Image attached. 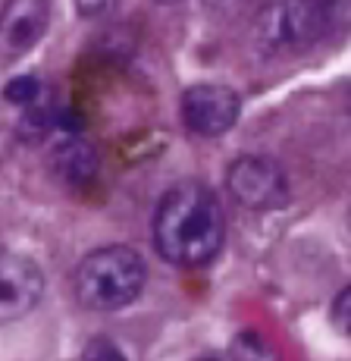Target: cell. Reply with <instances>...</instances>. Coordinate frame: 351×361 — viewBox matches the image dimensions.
<instances>
[{
	"label": "cell",
	"mask_w": 351,
	"mask_h": 361,
	"mask_svg": "<svg viewBox=\"0 0 351 361\" xmlns=\"http://www.w3.org/2000/svg\"><path fill=\"white\" fill-rule=\"evenodd\" d=\"M154 248L176 267H204L223 252L226 217L217 195L201 183H179L154 211Z\"/></svg>",
	"instance_id": "1"
},
{
	"label": "cell",
	"mask_w": 351,
	"mask_h": 361,
	"mask_svg": "<svg viewBox=\"0 0 351 361\" xmlns=\"http://www.w3.org/2000/svg\"><path fill=\"white\" fill-rule=\"evenodd\" d=\"M148 267L132 245H104L75 270V298L88 311H120L141 295Z\"/></svg>",
	"instance_id": "2"
},
{
	"label": "cell",
	"mask_w": 351,
	"mask_h": 361,
	"mask_svg": "<svg viewBox=\"0 0 351 361\" xmlns=\"http://www.w3.org/2000/svg\"><path fill=\"white\" fill-rule=\"evenodd\" d=\"M336 0H276L254 19V44L264 54L307 51L333 29Z\"/></svg>",
	"instance_id": "3"
},
{
	"label": "cell",
	"mask_w": 351,
	"mask_h": 361,
	"mask_svg": "<svg viewBox=\"0 0 351 361\" xmlns=\"http://www.w3.org/2000/svg\"><path fill=\"white\" fill-rule=\"evenodd\" d=\"M226 189L242 207L270 211L286 201V173L273 157L245 154L236 157L226 170Z\"/></svg>",
	"instance_id": "4"
},
{
	"label": "cell",
	"mask_w": 351,
	"mask_h": 361,
	"mask_svg": "<svg viewBox=\"0 0 351 361\" xmlns=\"http://www.w3.org/2000/svg\"><path fill=\"white\" fill-rule=\"evenodd\" d=\"M242 101L232 88L217 82H198L182 92V123L201 138H217L236 126Z\"/></svg>",
	"instance_id": "5"
},
{
	"label": "cell",
	"mask_w": 351,
	"mask_h": 361,
	"mask_svg": "<svg viewBox=\"0 0 351 361\" xmlns=\"http://www.w3.org/2000/svg\"><path fill=\"white\" fill-rule=\"evenodd\" d=\"M51 25V0H6L0 10V69L35 51Z\"/></svg>",
	"instance_id": "6"
},
{
	"label": "cell",
	"mask_w": 351,
	"mask_h": 361,
	"mask_svg": "<svg viewBox=\"0 0 351 361\" xmlns=\"http://www.w3.org/2000/svg\"><path fill=\"white\" fill-rule=\"evenodd\" d=\"M44 295V274L32 258L0 252V327L25 317Z\"/></svg>",
	"instance_id": "7"
},
{
	"label": "cell",
	"mask_w": 351,
	"mask_h": 361,
	"mask_svg": "<svg viewBox=\"0 0 351 361\" xmlns=\"http://www.w3.org/2000/svg\"><path fill=\"white\" fill-rule=\"evenodd\" d=\"M51 166L53 173L60 176V183L72 185V189H82V185H91L94 176H98V151L94 145H88L85 138L79 135H70L53 148L51 154Z\"/></svg>",
	"instance_id": "8"
},
{
	"label": "cell",
	"mask_w": 351,
	"mask_h": 361,
	"mask_svg": "<svg viewBox=\"0 0 351 361\" xmlns=\"http://www.w3.org/2000/svg\"><path fill=\"white\" fill-rule=\"evenodd\" d=\"M4 98L10 104H16L19 110H29V107H35L41 98V82L35 75H19V79H13L10 85L4 88Z\"/></svg>",
	"instance_id": "9"
},
{
	"label": "cell",
	"mask_w": 351,
	"mask_h": 361,
	"mask_svg": "<svg viewBox=\"0 0 351 361\" xmlns=\"http://www.w3.org/2000/svg\"><path fill=\"white\" fill-rule=\"evenodd\" d=\"M236 358L238 361H276L273 349L267 343H260L254 333H245V336L236 343Z\"/></svg>",
	"instance_id": "10"
},
{
	"label": "cell",
	"mask_w": 351,
	"mask_h": 361,
	"mask_svg": "<svg viewBox=\"0 0 351 361\" xmlns=\"http://www.w3.org/2000/svg\"><path fill=\"white\" fill-rule=\"evenodd\" d=\"M82 361H129L126 355H122V349L116 343H110V339L98 336L88 343L85 355H82Z\"/></svg>",
	"instance_id": "11"
},
{
	"label": "cell",
	"mask_w": 351,
	"mask_h": 361,
	"mask_svg": "<svg viewBox=\"0 0 351 361\" xmlns=\"http://www.w3.org/2000/svg\"><path fill=\"white\" fill-rule=\"evenodd\" d=\"M333 321L342 333L351 336V286H345L339 295H336V305H333Z\"/></svg>",
	"instance_id": "12"
},
{
	"label": "cell",
	"mask_w": 351,
	"mask_h": 361,
	"mask_svg": "<svg viewBox=\"0 0 351 361\" xmlns=\"http://www.w3.org/2000/svg\"><path fill=\"white\" fill-rule=\"evenodd\" d=\"M116 4H120V0H75L79 13H82V16H88V19L107 16V13H113V10H116Z\"/></svg>",
	"instance_id": "13"
},
{
	"label": "cell",
	"mask_w": 351,
	"mask_h": 361,
	"mask_svg": "<svg viewBox=\"0 0 351 361\" xmlns=\"http://www.w3.org/2000/svg\"><path fill=\"white\" fill-rule=\"evenodd\" d=\"M348 114H351V85H348Z\"/></svg>",
	"instance_id": "14"
},
{
	"label": "cell",
	"mask_w": 351,
	"mask_h": 361,
	"mask_svg": "<svg viewBox=\"0 0 351 361\" xmlns=\"http://www.w3.org/2000/svg\"><path fill=\"white\" fill-rule=\"evenodd\" d=\"M157 4H179V0H157Z\"/></svg>",
	"instance_id": "15"
},
{
	"label": "cell",
	"mask_w": 351,
	"mask_h": 361,
	"mask_svg": "<svg viewBox=\"0 0 351 361\" xmlns=\"http://www.w3.org/2000/svg\"><path fill=\"white\" fill-rule=\"evenodd\" d=\"M348 226H351V207H348Z\"/></svg>",
	"instance_id": "16"
},
{
	"label": "cell",
	"mask_w": 351,
	"mask_h": 361,
	"mask_svg": "<svg viewBox=\"0 0 351 361\" xmlns=\"http://www.w3.org/2000/svg\"><path fill=\"white\" fill-rule=\"evenodd\" d=\"M201 361H219V358H201Z\"/></svg>",
	"instance_id": "17"
}]
</instances>
